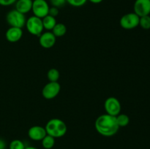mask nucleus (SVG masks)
<instances>
[{"label":"nucleus","mask_w":150,"mask_h":149,"mask_svg":"<svg viewBox=\"0 0 150 149\" xmlns=\"http://www.w3.org/2000/svg\"><path fill=\"white\" fill-rule=\"evenodd\" d=\"M95 127L96 131L104 137H112L117 134L120 129L116 116L107 113L102 114L97 118Z\"/></svg>","instance_id":"obj_1"},{"label":"nucleus","mask_w":150,"mask_h":149,"mask_svg":"<svg viewBox=\"0 0 150 149\" xmlns=\"http://www.w3.org/2000/svg\"><path fill=\"white\" fill-rule=\"evenodd\" d=\"M45 131L47 134L54 137L59 138L65 135L67 133V125L62 119L51 118L45 124Z\"/></svg>","instance_id":"obj_2"},{"label":"nucleus","mask_w":150,"mask_h":149,"mask_svg":"<svg viewBox=\"0 0 150 149\" xmlns=\"http://www.w3.org/2000/svg\"><path fill=\"white\" fill-rule=\"evenodd\" d=\"M6 20L10 27H17L22 29L26 25V18L24 14L14 9L7 13L6 15Z\"/></svg>","instance_id":"obj_3"},{"label":"nucleus","mask_w":150,"mask_h":149,"mask_svg":"<svg viewBox=\"0 0 150 149\" xmlns=\"http://www.w3.org/2000/svg\"><path fill=\"white\" fill-rule=\"evenodd\" d=\"M25 26L31 34L37 37H40L44 29L42 18H40L35 15L31 16L26 20Z\"/></svg>","instance_id":"obj_4"},{"label":"nucleus","mask_w":150,"mask_h":149,"mask_svg":"<svg viewBox=\"0 0 150 149\" xmlns=\"http://www.w3.org/2000/svg\"><path fill=\"white\" fill-rule=\"evenodd\" d=\"M139 19L140 17L135 13H129L122 16L120 24L124 29L130 30L139 26Z\"/></svg>","instance_id":"obj_5"},{"label":"nucleus","mask_w":150,"mask_h":149,"mask_svg":"<svg viewBox=\"0 0 150 149\" xmlns=\"http://www.w3.org/2000/svg\"><path fill=\"white\" fill-rule=\"evenodd\" d=\"M104 108L107 114L117 116L121 112L122 105L120 100L114 96H110L104 102Z\"/></svg>","instance_id":"obj_6"},{"label":"nucleus","mask_w":150,"mask_h":149,"mask_svg":"<svg viewBox=\"0 0 150 149\" xmlns=\"http://www.w3.org/2000/svg\"><path fill=\"white\" fill-rule=\"evenodd\" d=\"M49 8V4L45 0H33L32 11L36 17L43 18L48 15Z\"/></svg>","instance_id":"obj_7"},{"label":"nucleus","mask_w":150,"mask_h":149,"mask_svg":"<svg viewBox=\"0 0 150 149\" xmlns=\"http://www.w3.org/2000/svg\"><path fill=\"white\" fill-rule=\"evenodd\" d=\"M61 90V86L58 82H49L44 86L42 95L45 99H52L58 96Z\"/></svg>","instance_id":"obj_8"},{"label":"nucleus","mask_w":150,"mask_h":149,"mask_svg":"<svg viewBox=\"0 0 150 149\" xmlns=\"http://www.w3.org/2000/svg\"><path fill=\"white\" fill-rule=\"evenodd\" d=\"M134 13L139 17L150 14V0H136L133 4Z\"/></svg>","instance_id":"obj_9"},{"label":"nucleus","mask_w":150,"mask_h":149,"mask_svg":"<svg viewBox=\"0 0 150 149\" xmlns=\"http://www.w3.org/2000/svg\"><path fill=\"white\" fill-rule=\"evenodd\" d=\"M57 37L51 32H45L41 34L39 37V43L43 48L49 49L55 45Z\"/></svg>","instance_id":"obj_10"},{"label":"nucleus","mask_w":150,"mask_h":149,"mask_svg":"<svg viewBox=\"0 0 150 149\" xmlns=\"http://www.w3.org/2000/svg\"><path fill=\"white\" fill-rule=\"evenodd\" d=\"M46 134L45 127L41 126H33L28 130V136L34 141H41Z\"/></svg>","instance_id":"obj_11"},{"label":"nucleus","mask_w":150,"mask_h":149,"mask_svg":"<svg viewBox=\"0 0 150 149\" xmlns=\"http://www.w3.org/2000/svg\"><path fill=\"white\" fill-rule=\"evenodd\" d=\"M23 36V30L21 28L10 27L5 33V37L10 42H16Z\"/></svg>","instance_id":"obj_12"},{"label":"nucleus","mask_w":150,"mask_h":149,"mask_svg":"<svg viewBox=\"0 0 150 149\" xmlns=\"http://www.w3.org/2000/svg\"><path fill=\"white\" fill-rule=\"evenodd\" d=\"M33 0H17L16 4V10L23 14H26L32 10Z\"/></svg>","instance_id":"obj_13"},{"label":"nucleus","mask_w":150,"mask_h":149,"mask_svg":"<svg viewBox=\"0 0 150 149\" xmlns=\"http://www.w3.org/2000/svg\"><path fill=\"white\" fill-rule=\"evenodd\" d=\"M42 25H43V28L47 31H52L55 25L57 24V19L55 17L48 15L45 16L43 18H42Z\"/></svg>","instance_id":"obj_14"},{"label":"nucleus","mask_w":150,"mask_h":149,"mask_svg":"<svg viewBox=\"0 0 150 149\" xmlns=\"http://www.w3.org/2000/svg\"><path fill=\"white\" fill-rule=\"evenodd\" d=\"M56 37H63L67 32V27L64 24L62 23H57L51 31Z\"/></svg>","instance_id":"obj_15"},{"label":"nucleus","mask_w":150,"mask_h":149,"mask_svg":"<svg viewBox=\"0 0 150 149\" xmlns=\"http://www.w3.org/2000/svg\"><path fill=\"white\" fill-rule=\"evenodd\" d=\"M42 146L45 149H51L55 145V138L51 136L46 134L43 139L41 140Z\"/></svg>","instance_id":"obj_16"},{"label":"nucleus","mask_w":150,"mask_h":149,"mask_svg":"<svg viewBox=\"0 0 150 149\" xmlns=\"http://www.w3.org/2000/svg\"><path fill=\"white\" fill-rule=\"evenodd\" d=\"M117 118V124H118L119 127H125L127 126L130 123V118H129L128 115L124 113H120L118 115L116 116Z\"/></svg>","instance_id":"obj_17"},{"label":"nucleus","mask_w":150,"mask_h":149,"mask_svg":"<svg viewBox=\"0 0 150 149\" xmlns=\"http://www.w3.org/2000/svg\"><path fill=\"white\" fill-rule=\"evenodd\" d=\"M59 72L55 68L50 69L47 73V77H48L49 82H57L59 79Z\"/></svg>","instance_id":"obj_18"},{"label":"nucleus","mask_w":150,"mask_h":149,"mask_svg":"<svg viewBox=\"0 0 150 149\" xmlns=\"http://www.w3.org/2000/svg\"><path fill=\"white\" fill-rule=\"evenodd\" d=\"M25 148L26 146L23 142L18 139L12 140L9 145V149H25Z\"/></svg>","instance_id":"obj_19"},{"label":"nucleus","mask_w":150,"mask_h":149,"mask_svg":"<svg viewBox=\"0 0 150 149\" xmlns=\"http://www.w3.org/2000/svg\"><path fill=\"white\" fill-rule=\"evenodd\" d=\"M139 26L144 29H150V16L149 15H145L140 17L139 19Z\"/></svg>","instance_id":"obj_20"},{"label":"nucleus","mask_w":150,"mask_h":149,"mask_svg":"<svg viewBox=\"0 0 150 149\" xmlns=\"http://www.w3.org/2000/svg\"><path fill=\"white\" fill-rule=\"evenodd\" d=\"M67 3L75 7H80L84 5L87 0H66Z\"/></svg>","instance_id":"obj_21"},{"label":"nucleus","mask_w":150,"mask_h":149,"mask_svg":"<svg viewBox=\"0 0 150 149\" xmlns=\"http://www.w3.org/2000/svg\"><path fill=\"white\" fill-rule=\"evenodd\" d=\"M50 3L52 7L59 8V7H63L67 3V1L66 0H50Z\"/></svg>","instance_id":"obj_22"},{"label":"nucleus","mask_w":150,"mask_h":149,"mask_svg":"<svg viewBox=\"0 0 150 149\" xmlns=\"http://www.w3.org/2000/svg\"><path fill=\"white\" fill-rule=\"evenodd\" d=\"M17 0H0V5L4 7H8V6L13 5L16 2Z\"/></svg>","instance_id":"obj_23"},{"label":"nucleus","mask_w":150,"mask_h":149,"mask_svg":"<svg viewBox=\"0 0 150 149\" xmlns=\"http://www.w3.org/2000/svg\"><path fill=\"white\" fill-rule=\"evenodd\" d=\"M48 15L56 18L59 15V8L55 7H50L49 11H48Z\"/></svg>","instance_id":"obj_24"},{"label":"nucleus","mask_w":150,"mask_h":149,"mask_svg":"<svg viewBox=\"0 0 150 149\" xmlns=\"http://www.w3.org/2000/svg\"><path fill=\"white\" fill-rule=\"evenodd\" d=\"M6 148V143L4 140L0 138V149H5Z\"/></svg>","instance_id":"obj_25"},{"label":"nucleus","mask_w":150,"mask_h":149,"mask_svg":"<svg viewBox=\"0 0 150 149\" xmlns=\"http://www.w3.org/2000/svg\"><path fill=\"white\" fill-rule=\"evenodd\" d=\"M87 1H90L92 4H100V3L102 2L103 0H87Z\"/></svg>","instance_id":"obj_26"},{"label":"nucleus","mask_w":150,"mask_h":149,"mask_svg":"<svg viewBox=\"0 0 150 149\" xmlns=\"http://www.w3.org/2000/svg\"><path fill=\"white\" fill-rule=\"evenodd\" d=\"M25 149H38V148L36 147H34V146H27V147L25 148Z\"/></svg>","instance_id":"obj_27"}]
</instances>
